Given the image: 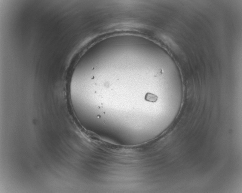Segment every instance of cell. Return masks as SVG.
Wrapping results in <instances>:
<instances>
[{
	"label": "cell",
	"instance_id": "6da1fadb",
	"mask_svg": "<svg viewBox=\"0 0 242 193\" xmlns=\"http://www.w3.org/2000/svg\"><path fill=\"white\" fill-rule=\"evenodd\" d=\"M145 99L147 102L152 103H155L158 100V96L155 94L151 93H147L145 95Z\"/></svg>",
	"mask_w": 242,
	"mask_h": 193
}]
</instances>
